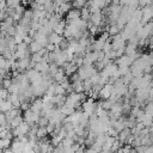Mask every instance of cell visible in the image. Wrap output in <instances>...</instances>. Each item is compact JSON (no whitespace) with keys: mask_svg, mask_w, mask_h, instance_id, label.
Masks as SVG:
<instances>
[{"mask_svg":"<svg viewBox=\"0 0 153 153\" xmlns=\"http://www.w3.org/2000/svg\"><path fill=\"white\" fill-rule=\"evenodd\" d=\"M30 109L41 115L42 112V99H35L30 103Z\"/></svg>","mask_w":153,"mask_h":153,"instance_id":"16","label":"cell"},{"mask_svg":"<svg viewBox=\"0 0 153 153\" xmlns=\"http://www.w3.org/2000/svg\"><path fill=\"white\" fill-rule=\"evenodd\" d=\"M152 72H153V66H152Z\"/></svg>","mask_w":153,"mask_h":153,"instance_id":"26","label":"cell"},{"mask_svg":"<svg viewBox=\"0 0 153 153\" xmlns=\"http://www.w3.org/2000/svg\"><path fill=\"white\" fill-rule=\"evenodd\" d=\"M0 153H4V151H1V149H0Z\"/></svg>","mask_w":153,"mask_h":153,"instance_id":"25","label":"cell"},{"mask_svg":"<svg viewBox=\"0 0 153 153\" xmlns=\"http://www.w3.org/2000/svg\"><path fill=\"white\" fill-rule=\"evenodd\" d=\"M38 118H39V114H37V112L32 111L31 109H27V110H25V111H24L23 120H24L26 123H29L30 126L36 124V123L38 122Z\"/></svg>","mask_w":153,"mask_h":153,"instance_id":"7","label":"cell"},{"mask_svg":"<svg viewBox=\"0 0 153 153\" xmlns=\"http://www.w3.org/2000/svg\"><path fill=\"white\" fill-rule=\"evenodd\" d=\"M47 129H45V127H38L37 128V131H36V136H37V139L38 140H41V139H44L45 136H47Z\"/></svg>","mask_w":153,"mask_h":153,"instance_id":"20","label":"cell"},{"mask_svg":"<svg viewBox=\"0 0 153 153\" xmlns=\"http://www.w3.org/2000/svg\"><path fill=\"white\" fill-rule=\"evenodd\" d=\"M143 112H145V115H146V116H148V117H152V118H153V102H149V103L145 106Z\"/></svg>","mask_w":153,"mask_h":153,"instance_id":"21","label":"cell"},{"mask_svg":"<svg viewBox=\"0 0 153 153\" xmlns=\"http://www.w3.org/2000/svg\"><path fill=\"white\" fill-rule=\"evenodd\" d=\"M12 108H13V105H12V103H11L8 99H1V102H0V111H1V112L6 114V112L10 111Z\"/></svg>","mask_w":153,"mask_h":153,"instance_id":"17","label":"cell"},{"mask_svg":"<svg viewBox=\"0 0 153 153\" xmlns=\"http://www.w3.org/2000/svg\"><path fill=\"white\" fill-rule=\"evenodd\" d=\"M29 130H30V124H29V123H26L25 121H23L20 124H18L17 127L12 128V134H13L16 137H18V136L27 135Z\"/></svg>","mask_w":153,"mask_h":153,"instance_id":"6","label":"cell"},{"mask_svg":"<svg viewBox=\"0 0 153 153\" xmlns=\"http://www.w3.org/2000/svg\"><path fill=\"white\" fill-rule=\"evenodd\" d=\"M62 41H63L62 35H59V33H56V32H54V31L48 35V42H49L50 44L55 45V47H59Z\"/></svg>","mask_w":153,"mask_h":153,"instance_id":"12","label":"cell"},{"mask_svg":"<svg viewBox=\"0 0 153 153\" xmlns=\"http://www.w3.org/2000/svg\"><path fill=\"white\" fill-rule=\"evenodd\" d=\"M131 63H133V60L126 54H123V55H121V56H118L116 59L117 67H129Z\"/></svg>","mask_w":153,"mask_h":153,"instance_id":"13","label":"cell"},{"mask_svg":"<svg viewBox=\"0 0 153 153\" xmlns=\"http://www.w3.org/2000/svg\"><path fill=\"white\" fill-rule=\"evenodd\" d=\"M81 106H82V111H84V112L90 117L91 115H93V114H94V111H96V109H97L98 104L94 102V98L88 97V98H86V99L82 102Z\"/></svg>","mask_w":153,"mask_h":153,"instance_id":"3","label":"cell"},{"mask_svg":"<svg viewBox=\"0 0 153 153\" xmlns=\"http://www.w3.org/2000/svg\"><path fill=\"white\" fill-rule=\"evenodd\" d=\"M10 148L12 149L13 153H23V151L25 148V143L23 141H20L18 137H16L13 141H11Z\"/></svg>","mask_w":153,"mask_h":153,"instance_id":"10","label":"cell"},{"mask_svg":"<svg viewBox=\"0 0 153 153\" xmlns=\"http://www.w3.org/2000/svg\"><path fill=\"white\" fill-rule=\"evenodd\" d=\"M112 91H114L112 84L108 82V84H105V85L102 86V88H100L99 92H98V97H100V98L104 99V100H105V99H109L110 96H111V93H112Z\"/></svg>","mask_w":153,"mask_h":153,"instance_id":"9","label":"cell"},{"mask_svg":"<svg viewBox=\"0 0 153 153\" xmlns=\"http://www.w3.org/2000/svg\"><path fill=\"white\" fill-rule=\"evenodd\" d=\"M13 54H14V57H16L17 60H19V59L29 57V55H30L31 53H30V50H29V45H27L26 43L22 42V43H18V44L16 45V49H14Z\"/></svg>","mask_w":153,"mask_h":153,"instance_id":"2","label":"cell"},{"mask_svg":"<svg viewBox=\"0 0 153 153\" xmlns=\"http://www.w3.org/2000/svg\"><path fill=\"white\" fill-rule=\"evenodd\" d=\"M61 68L63 69V72H65V74H66L67 76H68V75H73V74L76 73V71H78V66H76L73 61L66 62Z\"/></svg>","mask_w":153,"mask_h":153,"instance_id":"11","label":"cell"},{"mask_svg":"<svg viewBox=\"0 0 153 153\" xmlns=\"http://www.w3.org/2000/svg\"><path fill=\"white\" fill-rule=\"evenodd\" d=\"M24 12H25V7L22 4L14 7H8V17H11L14 20V23H18L20 20Z\"/></svg>","mask_w":153,"mask_h":153,"instance_id":"4","label":"cell"},{"mask_svg":"<svg viewBox=\"0 0 153 153\" xmlns=\"http://www.w3.org/2000/svg\"><path fill=\"white\" fill-rule=\"evenodd\" d=\"M8 16V6L6 5V2L2 0L0 1V23Z\"/></svg>","mask_w":153,"mask_h":153,"instance_id":"18","label":"cell"},{"mask_svg":"<svg viewBox=\"0 0 153 153\" xmlns=\"http://www.w3.org/2000/svg\"><path fill=\"white\" fill-rule=\"evenodd\" d=\"M7 96H8V91L2 85H0V99H7Z\"/></svg>","mask_w":153,"mask_h":153,"instance_id":"23","label":"cell"},{"mask_svg":"<svg viewBox=\"0 0 153 153\" xmlns=\"http://www.w3.org/2000/svg\"><path fill=\"white\" fill-rule=\"evenodd\" d=\"M4 1L6 2V5H7L8 7H14V6L20 5L23 0H4Z\"/></svg>","mask_w":153,"mask_h":153,"instance_id":"22","label":"cell"},{"mask_svg":"<svg viewBox=\"0 0 153 153\" xmlns=\"http://www.w3.org/2000/svg\"><path fill=\"white\" fill-rule=\"evenodd\" d=\"M131 151H133V146H130V145H124L123 147H121V153H131Z\"/></svg>","mask_w":153,"mask_h":153,"instance_id":"24","label":"cell"},{"mask_svg":"<svg viewBox=\"0 0 153 153\" xmlns=\"http://www.w3.org/2000/svg\"><path fill=\"white\" fill-rule=\"evenodd\" d=\"M88 20H90L91 25L100 27L103 25V23H104V16H103L102 11H93V12H91Z\"/></svg>","mask_w":153,"mask_h":153,"instance_id":"5","label":"cell"},{"mask_svg":"<svg viewBox=\"0 0 153 153\" xmlns=\"http://www.w3.org/2000/svg\"><path fill=\"white\" fill-rule=\"evenodd\" d=\"M25 76L27 78V80H29V82H30V84H36V82H38V81H41V80L43 79L42 73L37 72V71H36V69H33V68L27 69V71H26V73H25Z\"/></svg>","mask_w":153,"mask_h":153,"instance_id":"8","label":"cell"},{"mask_svg":"<svg viewBox=\"0 0 153 153\" xmlns=\"http://www.w3.org/2000/svg\"><path fill=\"white\" fill-rule=\"evenodd\" d=\"M81 18V13H80V10L79 8H71L67 13H66V22H72V20H76Z\"/></svg>","mask_w":153,"mask_h":153,"instance_id":"14","label":"cell"},{"mask_svg":"<svg viewBox=\"0 0 153 153\" xmlns=\"http://www.w3.org/2000/svg\"><path fill=\"white\" fill-rule=\"evenodd\" d=\"M16 31V23L11 17H6L1 23H0V32L4 33L5 36H13Z\"/></svg>","mask_w":153,"mask_h":153,"instance_id":"1","label":"cell"},{"mask_svg":"<svg viewBox=\"0 0 153 153\" xmlns=\"http://www.w3.org/2000/svg\"><path fill=\"white\" fill-rule=\"evenodd\" d=\"M33 69H36L37 72L42 73V74H47L48 73V69H49V62L48 61H41V62H37L33 65Z\"/></svg>","mask_w":153,"mask_h":153,"instance_id":"15","label":"cell"},{"mask_svg":"<svg viewBox=\"0 0 153 153\" xmlns=\"http://www.w3.org/2000/svg\"><path fill=\"white\" fill-rule=\"evenodd\" d=\"M43 49V47L38 43V42H36V41H31V43L29 44V50H30V53L31 54H33V53H37V51H41Z\"/></svg>","mask_w":153,"mask_h":153,"instance_id":"19","label":"cell"}]
</instances>
